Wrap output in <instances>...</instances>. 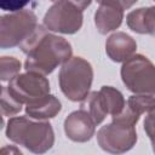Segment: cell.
Listing matches in <instances>:
<instances>
[{
  "label": "cell",
  "instance_id": "obj_12",
  "mask_svg": "<svg viewBox=\"0 0 155 155\" xmlns=\"http://www.w3.org/2000/svg\"><path fill=\"white\" fill-rule=\"evenodd\" d=\"M124 19V10L117 6L101 5L94 13V24L101 34L117 29Z\"/></svg>",
  "mask_w": 155,
  "mask_h": 155
},
{
  "label": "cell",
  "instance_id": "obj_2",
  "mask_svg": "<svg viewBox=\"0 0 155 155\" xmlns=\"http://www.w3.org/2000/svg\"><path fill=\"white\" fill-rule=\"evenodd\" d=\"M6 136L16 144L23 145L31 153L42 154L54 143V133L50 122L33 121L25 116L12 117L7 122Z\"/></svg>",
  "mask_w": 155,
  "mask_h": 155
},
{
  "label": "cell",
  "instance_id": "obj_9",
  "mask_svg": "<svg viewBox=\"0 0 155 155\" xmlns=\"http://www.w3.org/2000/svg\"><path fill=\"white\" fill-rule=\"evenodd\" d=\"M96 122L82 109L73 111L64 120L65 136L78 143H85L92 138L96 131Z\"/></svg>",
  "mask_w": 155,
  "mask_h": 155
},
{
  "label": "cell",
  "instance_id": "obj_8",
  "mask_svg": "<svg viewBox=\"0 0 155 155\" xmlns=\"http://www.w3.org/2000/svg\"><path fill=\"white\" fill-rule=\"evenodd\" d=\"M97 142L104 151L121 154L133 148L137 142V132L134 127H126L111 122L99 128Z\"/></svg>",
  "mask_w": 155,
  "mask_h": 155
},
{
  "label": "cell",
  "instance_id": "obj_23",
  "mask_svg": "<svg viewBox=\"0 0 155 155\" xmlns=\"http://www.w3.org/2000/svg\"><path fill=\"white\" fill-rule=\"evenodd\" d=\"M69 2H71L74 6H76L79 10H81V11H84L86 7H88L90 6V4H91V1L92 0H68Z\"/></svg>",
  "mask_w": 155,
  "mask_h": 155
},
{
  "label": "cell",
  "instance_id": "obj_19",
  "mask_svg": "<svg viewBox=\"0 0 155 155\" xmlns=\"http://www.w3.org/2000/svg\"><path fill=\"white\" fill-rule=\"evenodd\" d=\"M139 116H140L139 114H137L131 107L126 104L122 111H120L116 115H113V122L126 127H134L139 120Z\"/></svg>",
  "mask_w": 155,
  "mask_h": 155
},
{
  "label": "cell",
  "instance_id": "obj_20",
  "mask_svg": "<svg viewBox=\"0 0 155 155\" xmlns=\"http://www.w3.org/2000/svg\"><path fill=\"white\" fill-rule=\"evenodd\" d=\"M30 0H0V7L4 11L16 12L22 10L25 5L29 4Z\"/></svg>",
  "mask_w": 155,
  "mask_h": 155
},
{
  "label": "cell",
  "instance_id": "obj_1",
  "mask_svg": "<svg viewBox=\"0 0 155 155\" xmlns=\"http://www.w3.org/2000/svg\"><path fill=\"white\" fill-rule=\"evenodd\" d=\"M44 25H38L19 45L27 54L24 68L42 75L51 74L59 64L71 58V46L62 36L50 34Z\"/></svg>",
  "mask_w": 155,
  "mask_h": 155
},
{
  "label": "cell",
  "instance_id": "obj_13",
  "mask_svg": "<svg viewBox=\"0 0 155 155\" xmlns=\"http://www.w3.org/2000/svg\"><path fill=\"white\" fill-rule=\"evenodd\" d=\"M62 109L61 102L52 94H47L35 102L25 104V113L35 120H47L54 117Z\"/></svg>",
  "mask_w": 155,
  "mask_h": 155
},
{
  "label": "cell",
  "instance_id": "obj_24",
  "mask_svg": "<svg viewBox=\"0 0 155 155\" xmlns=\"http://www.w3.org/2000/svg\"><path fill=\"white\" fill-rule=\"evenodd\" d=\"M153 144V150H154V153H155V143H151Z\"/></svg>",
  "mask_w": 155,
  "mask_h": 155
},
{
  "label": "cell",
  "instance_id": "obj_3",
  "mask_svg": "<svg viewBox=\"0 0 155 155\" xmlns=\"http://www.w3.org/2000/svg\"><path fill=\"white\" fill-rule=\"evenodd\" d=\"M58 80L59 87L68 99L81 102L88 94L92 85V65L81 57H71L62 64Z\"/></svg>",
  "mask_w": 155,
  "mask_h": 155
},
{
  "label": "cell",
  "instance_id": "obj_6",
  "mask_svg": "<svg viewBox=\"0 0 155 155\" xmlns=\"http://www.w3.org/2000/svg\"><path fill=\"white\" fill-rule=\"evenodd\" d=\"M44 25L51 31L74 34L82 25V11L68 0H59L45 13Z\"/></svg>",
  "mask_w": 155,
  "mask_h": 155
},
{
  "label": "cell",
  "instance_id": "obj_16",
  "mask_svg": "<svg viewBox=\"0 0 155 155\" xmlns=\"http://www.w3.org/2000/svg\"><path fill=\"white\" fill-rule=\"evenodd\" d=\"M127 105L139 115L150 113L155 109V97L153 94H133L128 98Z\"/></svg>",
  "mask_w": 155,
  "mask_h": 155
},
{
  "label": "cell",
  "instance_id": "obj_14",
  "mask_svg": "<svg viewBox=\"0 0 155 155\" xmlns=\"http://www.w3.org/2000/svg\"><path fill=\"white\" fill-rule=\"evenodd\" d=\"M98 96L101 105L107 115H116L120 111H122V109L126 105L122 93L111 86H103L98 91Z\"/></svg>",
  "mask_w": 155,
  "mask_h": 155
},
{
  "label": "cell",
  "instance_id": "obj_10",
  "mask_svg": "<svg viewBox=\"0 0 155 155\" xmlns=\"http://www.w3.org/2000/svg\"><path fill=\"white\" fill-rule=\"evenodd\" d=\"M137 44L132 36L124 31L111 34L105 42V52L114 62H125L134 54Z\"/></svg>",
  "mask_w": 155,
  "mask_h": 155
},
{
  "label": "cell",
  "instance_id": "obj_11",
  "mask_svg": "<svg viewBox=\"0 0 155 155\" xmlns=\"http://www.w3.org/2000/svg\"><path fill=\"white\" fill-rule=\"evenodd\" d=\"M126 22L131 30L155 36V6L131 11L126 17Z\"/></svg>",
  "mask_w": 155,
  "mask_h": 155
},
{
  "label": "cell",
  "instance_id": "obj_25",
  "mask_svg": "<svg viewBox=\"0 0 155 155\" xmlns=\"http://www.w3.org/2000/svg\"><path fill=\"white\" fill-rule=\"evenodd\" d=\"M51 1H53V2H57V1H59V0H51Z\"/></svg>",
  "mask_w": 155,
  "mask_h": 155
},
{
  "label": "cell",
  "instance_id": "obj_18",
  "mask_svg": "<svg viewBox=\"0 0 155 155\" xmlns=\"http://www.w3.org/2000/svg\"><path fill=\"white\" fill-rule=\"evenodd\" d=\"M22 68L21 62L15 57L2 56L0 58V79L1 81H11L19 74Z\"/></svg>",
  "mask_w": 155,
  "mask_h": 155
},
{
  "label": "cell",
  "instance_id": "obj_7",
  "mask_svg": "<svg viewBox=\"0 0 155 155\" xmlns=\"http://www.w3.org/2000/svg\"><path fill=\"white\" fill-rule=\"evenodd\" d=\"M10 92L21 103H31L50 94V82L45 75L27 71L16 75L7 86Z\"/></svg>",
  "mask_w": 155,
  "mask_h": 155
},
{
  "label": "cell",
  "instance_id": "obj_15",
  "mask_svg": "<svg viewBox=\"0 0 155 155\" xmlns=\"http://www.w3.org/2000/svg\"><path fill=\"white\" fill-rule=\"evenodd\" d=\"M80 109L85 110V111L92 117V120L96 122V125H99V124L105 119V116H107L105 111L103 110V108H102V105H101L99 96H98V92H97V91L88 93V94L81 101Z\"/></svg>",
  "mask_w": 155,
  "mask_h": 155
},
{
  "label": "cell",
  "instance_id": "obj_17",
  "mask_svg": "<svg viewBox=\"0 0 155 155\" xmlns=\"http://www.w3.org/2000/svg\"><path fill=\"white\" fill-rule=\"evenodd\" d=\"M22 104L8 90V87L2 86L1 90V113L4 116H12L22 110Z\"/></svg>",
  "mask_w": 155,
  "mask_h": 155
},
{
  "label": "cell",
  "instance_id": "obj_4",
  "mask_svg": "<svg viewBox=\"0 0 155 155\" xmlns=\"http://www.w3.org/2000/svg\"><path fill=\"white\" fill-rule=\"evenodd\" d=\"M121 79L136 94H155V65L142 54H133L124 62Z\"/></svg>",
  "mask_w": 155,
  "mask_h": 155
},
{
  "label": "cell",
  "instance_id": "obj_21",
  "mask_svg": "<svg viewBox=\"0 0 155 155\" xmlns=\"http://www.w3.org/2000/svg\"><path fill=\"white\" fill-rule=\"evenodd\" d=\"M144 131L151 143H155V109L148 113V116L144 120Z\"/></svg>",
  "mask_w": 155,
  "mask_h": 155
},
{
  "label": "cell",
  "instance_id": "obj_5",
  "mask_svg": "<svg viewBox=\"0 0 155 155\" xmlns=\"http://www.w3.org/2000/svg\"><path fill=\"white\" fill-rule=\"evenodd\" d=\"M36 27V16L29 10H19L2 16L0 19V46L2 48L19 46Z\"/></svg>",
  "mask_w": 155,
  "mask_h": 155
},
{
  "label": "cell",
  "instance_id": "obj_22",
  "mask_svg": "<svg viewBox=\"0 0 155 155\" xmlns=\"http://www.w3.org/2000/svg\"><path fill=\"white\" fill-rule=\"evenodd\" d=\"M96 1L99 5H111V6H117L122 10H126V8H130L138 0H96Z\"/></svg>",
  "mask_w": 155,
  "mask_h": 155
}]
</instances>
